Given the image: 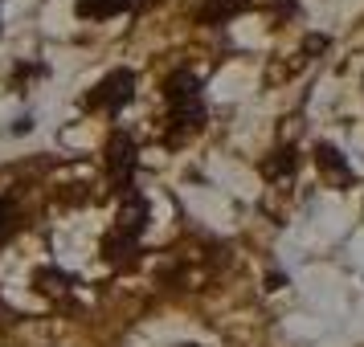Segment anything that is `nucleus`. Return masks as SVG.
Here are the masks:
<instances>
[{
  "label": "nucleus",
  "mask_w": 364,
  "mask_h": 347,
  "mask_svg": "<svg viewBox=\"0 0 364 347\" xmlns=\"http://www.w3.org/2000/svg\"><path fill=\"white\" fill-rule=\"evenodd\" d=\"M164 102H168V123L176 135L200 131L205 127V94H200V78L188 70H176L164 82Z\"/></svg>",
  "instance_id": "nucleus-1"
},
{
  "label": "nucleus",
  "mask_w": 364,
  "mask_h": 347,
  "mask_svg": "<svg viewBox=\"0 0 364 347\" xmlns=\"http://www.w3.org/2000/svg\"><path fill=\"white\" fill-rule=\"evenodd\" d=\"M144 229H148V200L139 197L135 188H127V192H123V204H119L115 225H111L107 241H102V253H107L111 262L127 258V253L139 246V233Z\"/></svg>",
  "instance_id": "nucleus-2"
},
{
  "label": "nucleus",
  "mask_w": 364,
  "mask_h": 347,
  "mask_svg": "<svg viewBox=\"0 0 364 347\" xmlns=\"http://www.w3.org/2000/svg\"><path fill=\"white\" fill-rule=\"evenodd\" d=\"M132 99H135V74L132 70H111V74L86 94V106H90V111H111V115H119Z\"/></svg>",
  "instance_id": "nucleus-3"
},
{
  "label": "nucleus",
  "mask_w": 364,
  "mask_h": 347,
  "mask_svg": "<svg viewBox=\"0 0 364 347\" xmlns=\"http://www.w3.org/2000/svg\"><path fill=\"white\" fill-rule=\"evenodd\" d=\"M107 172L119 184V192L132 188V172H135V139L132 135H123V131L111 135V143H107Z\"/></svg>",
  "instance_id": "nucleus-4"
},
{
  "label": "nucleus",
  "mask_w": 364,
  "mask_h": 347,
  "mask_svg": "<svg viewBox=\"0 0 364 347\" xmlns=\"http://www.w3.org/2000/svg\"><path fill=\"white\" fill-rule=\"evenodd\" d=\"M315 164H319V176H323L328 184H336V188H348V184H352V172H348L340 148L319 143V148H315Z\"/></svg>",
  "instance_id": "nucleus-5"
},
{
  "label": "nucleus",
  "mask_w": 364,
  "mask_h": 347,
  "mask_svg": "<svg viewBox=\"0 0 364 347\" xmlns=\"http://www.w3.org/2000/svg\"><path fill=\"white\" fill-rule=\"evenodd\" d=\"M127 9H132V0H74V13L82 21H111Z\"/></svg>",
  "instance_id": "nucleus-6"
},
{
  "label": "nucleus",
  "mask_w": 364,
  "mask_h": 347,
  "mask_svg": "<svg viewBox=\"0 0 364 347\" xmlns=\"http://www.w3.org/2000/svg\"><path fill=\"white\" fill-rule=\"evenodd\" d=\"M250 0H205V9H200V21H209V25H221V21L237 17V13H246Z\"/></svg>",
  "instance_id": "nucleus-7"
},
{
  "label": "nucleus",
  "mask_w": 364,
  "mask_h": 347,
  "mask_svg": "<svg viewBox=\"0 0 364 347\" xmlns=\"http://www.w3.org/2000/svg\"><path fill=\"white\" fill-rule=\"evenodd\" d=\"M279 155H282L279 164H274V160H270V164L262 167L266 176H282V172H295V167H299V151H291V148H282Z\"/></svg>",
  "instance_id": "nucleus-8"
},
{
  "label": "nucleus",
  "mask_w": 364,
  "mask_h": 347,
  "mask_svg": "<svg viewBox=\"0 0 364 347\" xmlns=\"http://www.w3.org/2000/svg\"><path fill=\"white\" fill-rule=\"evenodd\" d=\"M9 221H13V204H9V200L0 197V233L9 229Z\"/></svg>",
  "instance_id": "nucleus-9"
},
{
  "label": "nucleus",
  "mask_w": 364,
  "mask_h": 347,
  "mask_svg": "<svg viewBox=\"0 0 364 347\" xmlns=\"http://www.w3.org/2000/svg\"><path fill=\"white\" fill-rule=\"evenodd\" d=\"M181 347H197V343H181Z\"/></svg>",
  "instance_id": "nucleus-10"
}]
</instances>
